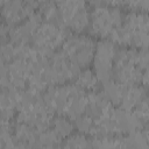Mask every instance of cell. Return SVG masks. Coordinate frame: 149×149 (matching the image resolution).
Returning a JSON list of instances; mask_svg holds the SVG:
<instances>
[{
    "label": "cell",
    "instance_id": "22",
    "mask_svg": "<svg viewBox=\"0 0 149 149\" xmlns=\"http://www.w3.org/2000/svg\"><path fill=\"white\" fill-rule=\"evenodd\" d=\"M31 149H35V148H31Z\"/></svg>",
    "mask_w": 149,
    "mask_h": 149
},
{
    "label": "cell",
    "instance_id": "17",
    "mask_svg": "<svg viewBox=\"0 0 149 149\" xmlns=\"http://www.w3.org/2000/svg\"><path fill=\"white\" fill-rule=\"evenodd\" d=\"M74 127L77 128V130L79 133H83L85 135H92L94 126H95V120L93 118H91L87 114H83L81 116H79L78 119L74 120Z\"/></svg>",
    "mask_w": 149,
    "mask_h": 149
},
{
    "label": "cell",
    "instance_id": "8",
    "mask_svg": "<svg viewBox=\"0 0 149 149\" xmlns=\"http://www.w3.org/2000/svg\"><path fill=\"white\" fill-rule=\"evenodd\" d=\"M112 104L107 100L105 94L98 92L87 93V105H86V114L97 120L102 115V113L111 106Z\"/></svg>",
    "mask_w": 149,
    "mask_h": 149
},
{
    "label": "cell",
    "instance_id": "12",
    "mask_svg": "<svg viewBox=\"0 0 149 149\" xmlns=\"http://www.w3.org/2000/svg\"><path fill=\"white\" fill-rule=\"evenodd\" d=\"M126 87L127 86H125L115 80H111V81L104 84L102 93L105 94V97L112 105H120L122 101Z\"/></svg>",
    "mask_w": 149,
    "mask_h": 149
},
{
    "label": "cell",
    "instance_id": "19",
    "mask_svg": "<svg viewBox=\"0 0 149 149\" xmlns=\"http://www.w3.org/2000/svg\"><path fill=\"white\" fill-rule=\"evenodd\" d=\"M141 83L143 84L144 87H149V68L144 69L142 71V80Z\"/></svg>",
    "mask_w": 149,
    "mask_h": 149
},
{
    "label": "cell",
    "instance_id": "1",
    "mask_svg": "<svg viewBox=\"0 0 149 149\" xmlns=\"http://www.w3.org/2000/svg\"><path fill=\"white\" fill-rule=\"evenodd\" d=\"M91 12L90 33L93 36L109 38L114 29L122 26L123 17L119 7L109 6L107 2H97Z\"/></svg>",
    "mask_w": 149,
    "mask_h": 149
},
{
    "label": "cell",
    "instance_id": "20",
    "mask_svg": "<svg viewBox=\"0 0 149 149\" xmlns=\"http://www.w3.org/2000/svg\"><path fill=\"white\" fill-rule=\"evenodd\" d=\"M31 148H34V147H31V146H29V144H26V143H23V142L16 141V142L14 143V146H13L12 149H31Z\"/></svg>",
    "mask_w": 149,
    "mask_h": 149
},
{
    "label": "cell",
    "instance_id": "9",
    "mask_svg": "<svg viewBox=\"0 0 149 149\" xmlns=\"http://www.w3.org/2000/svg\"><path fill=\"white\" fill-rule=\"evenodd\" d=\"M144 99H146V88L143 86H140V85L127 86L120 105H121V108L126 111H133Z\"/></svg>",
    "mask_w": 149,
    "mask_h": 149
},
{
    "label": "cell",
    "instance_id": "11",
    "mask_svg": "<svg viewBox=\"0 0 149 149\" xmlns=\"http://www.w3.org/2000/svg\"><path fill=\"white\" fill-rule=\"evenodd\" d=\"M62 144V137L54 130L47 129L38 133L35 149H59Z\"/></svg>",
    "mask_w": 149,
    "mask_h": 149
},
{
    "label": "cell",
    "instance_id": "4",
    "mask_svg": "<svg viewBox=\"0 0 149 149\" xmlns=\"http://www.w3.org/2000/svg\"><path fill=\"white\" fill-rule=\"evenodd\" d=\"M129 35V47L149 48V14L146 12L128 13L122 23Z\"/></svg>",
    "mask_w": 149,
    "mask_h": 149
},
{
    "label": "cell",
    "instance_id": "6",
    "mask_svg": "<svg viewBox=\"0 0 149 149\" xmlns=\"http://www.w3.org/2000/svg\"><path fill=\"white\" fill-rule=\"evenodd\" d=\"M38 6L40 2L35 1H1V15L3 23L10 28L19 26L36 12L35 9Z\"/></svg>",
    "mask_w": 149,
    "mask_h": 149
},
{
    "label": "cell",
    "instance_id": "13",
    "mask_svg": "<svg viewBox=\"0 0 149 149\" xmlns=\"http://www.w3.org/2000/svg\"><path fill=\"white\" fill-rule=\"evenodd\" d=\"M74 81L78 87H80L84 91H90V92H95L100 83L94 71L90 69H85L84 71H80Z\"/></svg>",
    "mask_w": 149,
    "mask_h": 149
},
{
    "label": "cell",
    "instance_id": "2",
    "mask_svg": "<svg viewBox=\"0 0 149 149\" xmlns=\"http://www.w3.org/2000/svg\"><path fill=\"white\" fill-rule=\"evenodd\" d=\"M94 41L85 35H70L62 45L66 58L78 68H86L93 62L95 51Z\"/></svg>",
    "mask_w": 149,
    "mask_h": 149
},
{
    "label": "cell",
    "instance_id": "14",
    "mask_svg": "<svg viewBox=\"0 0 149 149\" xmlns=\"http://www.w3.org/2000/svg\"><path fill=\"white\" fill-rule=\"evenodd\" d=\"M63 149H91V139L83 133H73L66 137Z\"/></svg>",
    "mask_w": 149,
    "mask_h": 149
},
{
    "label": "cell",
    "instance_id": "16",
    "mask_svg": "<svg viewBox=\"0 0 149 149\" xmlns=\"http://www.w3.org/2000/svg\"><path fill=\"white\" fill-rule=\"evenodd\" d=\"M40 13L42 16L47 20V22L59 24L62 23L61 21V15H59V9L57 7V2H40Z\"/></svg>",
    "mask_w": 149,
    "mask_h": 149
},
{
    "label": "cell",
    "instance_id": "5",
    "mask_svg": "<svg viewBox=\"0 0 149 149\" xmlns=\"http://www.w3.org/2000/svg\"><path fill=\"white\" fill-rule=\"evenodd\" d=\"M66 37V30L61 24L43 22L36 30L33 43L41 54L52 55L57 47L63 45Z\"/></svg>",
    "mask_w": 149,
    "mask_h": 149
},
{
    "label": "cell",
    "instance_id": "10",
    "mask_svg": "<svg viewBox=\"0 0 149 149\" xmlns=\"http://www.w3.org/2000/svg\"><path fill=\"white\" fill-rule=\"evenodd\" d=\"M38 133L34 127L30 125L23 123V122H16L13 127V135L16 141L23 142L26 144H29L35 148L36 140L38 136Z\"/></svg>",
    "mask_w": 149,
    "mask_h": 149
},
{
    "label": "cell",
    "instance_id": "3",
    "mask_svg": "<svg viewBox=\"0 0 149 149\" xmlns=\"http://www.w3.org/2000/svg\"><path fill=\"white\" fill-rule=\"evenodd\" d=\"M115 43L108 38L100 40L95 45L94 57H93V69L100 83H108L113 77V63L116 54Z\"/></svg>",
    "mask_w": 149,
    "mask_h": 149
},
{
    "label": "cell",
    "instance_id": "15",
    "mask_svg": "<svg viewBox=\"0 0 149 149\" xmlns=\"http://www.w3.org/2000/svg\"><path fill=\"white\" fill-rule=\"evenodd\" d=\"M52 129L63 139L69 137L71 134H73L74 125L71 122V120L65 115H58L52 121Z\"/></svg>",
    "mask_w": 149,
    "mask_h": 149
},
{
    "label": "cell",
    "instance_id": "7",
    "mask_svg": "<svg viewBox=\"0 0 149 149\" xmlns=\"http://www.w3.org/2000/svg\"><path fill=\"white\" fill-rule=\"evenodd\" d=\"M113 76H114L115 81L125 86H133V85H139L141 83L142 70L137 65L114 66Z\"/></svg>",
    "mask_w": 149,
    "mask_h": 149
},
{
    "label": "cell",
    "instance_id": "21",
    "mask_svg": "<svg viewBox=\"0 0 149 149\" xmlns=\"http://www.w3.org/2000/svg\"><path fill=\"white\" fill-rule=\"evenodd\" d=\"M146 99H147V100H148V101H149V95H148V97H147V98H146Z\"/></svg>",
    "mask_w": 149,
    "mask_h": 149
},
{
    "label": "cell",
    "instance_id": "18",
    "mask_svg": "<svg viewBox=\"0 0 149 149\" xmlns=\"http://www.w3.org/2000/svg\"><path fill=\"white\" fill-rule=\"evenodd\" d=\"M113 141H114V136L92 137L91 139V149H112Z\"/></svg>",
    "mask_w": 149,
    "mask_h": 149
}]
</instances>
